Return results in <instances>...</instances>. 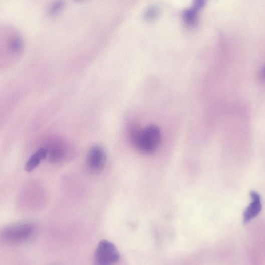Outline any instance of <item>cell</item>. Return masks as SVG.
Listing matches in <instances>:
<instances>
[{
    "label": "cell",
    "mask_w": 265,
    "mask_h": 265,
    "mask_svg": "<svg viewBox=\"0 0 265 265\" xmlns=\"http://www.w3.org/2000/svg\"><path fill=\"white\" fill-rule=\"evenodd\" d=\"M160 10L158 6L153 5L148 8L144 13L145 20L148 22L157 20L160 15Z\"/></svg>",
    "instance_id": "30bf717a"
},
{
    "label": "cell",
    "mask_w": 265,
    "mask_h": 265,
    "mask_svg": "<svg viewBox=\"0 0 265 265\" xmlns=\"http://www.w3.org/2000/svg\"><path fill=\"white\" fill-rule=\"evenodd\" d=\"M251 202L246 207L243 214V222L246 224L254 219L260 212L262 208L260 195L255 191L250 192Z\"/></svg>",
    "instance_id": "5b68a950"
},
{
    "label": "cell",
    "mask_w": 265,
    "mask_h": 265,
    "mask_svg": "<svg viewBox=\"0 0 265 265\" xmlns=\"http://www.w3.org/2000/svg\"><path fill=\"white\" fill-rule=\"evenodd\" d=\"M75 1L78 3H81V2H83L84 0H75Z\"/></svg>",
    "instance_id": "5bb4252c"
},
{
    "label": "cell",
    "mask_w": 265,
    "mask_h": 265,
    "mask_svg": "<svg viewBox=\"0 0 265 265\" xmlns=\"http://www.w3.org/2000/svg\"><path fill=\"white\" fill-rule=\"evenodd\" d=\"M65 154L66 152L64 148L56 147L52 148L50 151L49 150L48 158L50 162L57 163L65 158Z\"/></svg>",
    "instance_id": "9c48e42d"
},
{
    "label": "cell",
    "mask_w": 265,
    "mask_h": 265,
    "mask_svg": "<svg viewBox=\"0 0 265 265\" xmlns=\"http://www.w3.org/2000/svg\"><path fill=\"white\" fill-rule=\"evenodd\" d=\"M130 131L131 141L140 152L151 154L159 147L161 142V132L158 126L151 124L144 129L134 128Z\"/></svg>",
    "instance_id": "6da1fadb"
},
{
    "label": "cell",
    "mask_w": 265,
    "mask_h": 265,
    "mask_svg": "<svg viewBox=\"0 0 265 265\" xmlns=\"http://www.w3.org/2000/svg\"><path fill=\"white\" fill-rule=\"evenodd\" d=\"M37 230V226L33 223L23 222L13 224L3 229L2 238L10 243H23L32 239Z\"/></svg>",
    "instance_id": "7a4b0ae2"
},
{
    "label": "cell",
    "mask_w": 265,
    "mask_h": 265,
    "mask_svg": "<svg viewBox=\"0 0 265 265\" xmlns=\"http://www.w3.org/2000/svg\"><path fill=\"white\" fill-rule=\"evenodd\" d=\"M65 6L64 0H57L51 7L49 13L51 16H55L60 12Z\"/></svg>",
    "instance_id": "8fae6325"
},
{
    "label": "cell",
    "mask_w": 265,
    "mask_h": 265,
    "mask_svg": "<svg viewBox=\"0 0 265 265\" xmlns=\"http://www.w3.org/2000/svg\"><path fill=\"white\" fill-rule=\"evenodd\" d=\"M207 1L208 0H193L192 8L199 12L205 7Z\"/></svg>",
    "instance_id": "7c38bea8"
},
{
    "label": "cell",
    "mask_w": 265,
    "mask_h": 265,
    "mask_svg": "<svg viewBox=\"0 0 265 265\" xmlns=\"http://www.w3.org/2000/svg\"><path fill=\"white\" fill-rule=\"evenodd\" d=\"M198 12L193 8L184 10L182 13V18L186 25L190 27L196 26L198 22Z\"/></svg>",
    "instance_id": "52a82bcc"
},
{
    "label": "cell",
    "mask_w": 265,
    "mask_h": 265,
    "mask_svg": "<svg viewBox=\"0 0 265 265\" xmlns=\"http://www.w3.org/2000/svg\"><path fill=\"white\" fill-rule=\"evenodd\" d=\"M258 78L259 81L265 84V65L261 69L259 73Z\"/></svg>",
    "instance_id": "4fadbf2b"
},
{
    "label": "cell",
    "mask_w": 265,
    "mask_h": 265,
    "mask_svg": "<svg viewBox=\"0 0 265 265\" xmlns=\"http://www.w3.org/2000/svg\"><path fill=\"white\" fill-rule=\"evenodd\" d=\"M120 253L114 243L107 240L101 241L95 254L97 264L109 265L114 264L120 259Z\"/></svg>",
    "instance_id": "3957f363"
},
{
    "label": "cell",
    "mask_w": 265,
    "mask_h": 265,
    "mask_svg": "<svg viewBox=\"0 0 265 265\" xmlns=\"http://www.w3.org/2000/svg\"><path fill=\"white\" fill-rule=\"evenodd\" d=\"M106 159V152L102 147L98 145L93 146L87 154V168L92 173H99L104 167Z\"/></svg>",
    "instance_id": "277c9868"
},
{
    "label": "cell",
    "mask_w": 265,
    "mask_h": 265,
    "mask_svg": "<svg viewBox=\"0 0 265 265\" xmlns=\"http://www.w3.org/2000/svg\"><path fill=\"white\" fill-rule=\"evenodd\" d=\"M49 150L45 148H41L31 156L25 165V170L27 172L35 170L41 162L48 157Z\"/></svg>",
    "instance_id": "8992f818"
},
{
    "label": "cell",
    "mask_w": 265,
    "mask_h": 265,
    "mask_svg": "<svg viewBox=\"0 0 265 265\" xmlns=\"http://www.w3.org/2000/svg\"><path fill=\"white\" fill-rule=\"evenodd\" d=\"M9 49L13 54H20L24 49L23 39L18 36L13 37L9 42Z\"/></svg>",
    "instance_id": "ba28073f"
}]
</instances>
